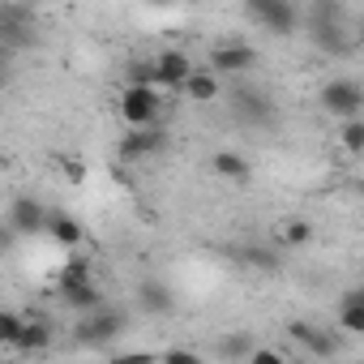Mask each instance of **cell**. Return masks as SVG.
<instances>
[{"label": "cell", "mask_w": 364, "mask_h": 364, "mask_svg": "<svg viewBox=\"0 0 364 364\" xmlns=\"http://www.w3.org/2000/svg\"><path fill=\"white\" fill-rule=\"evenodd\" d=\"M120 116H124V124H154L159 120V86L129 82L120 90Z\"/></svg>", "instance_id": "5b68a950"}, {"label": "cell", "mask_w": 364, "mask_h": 364, "mask_svg": "<svg viewBox=\"0 0 364 364\" xmlns=\"http://www.w3.org/2000/svg\"><path fill=\"white\" fill-rule=\"evenodd\" d=\"M245 266H253V270H262V274H274L283 262H279V253L274 249H266V245H240V253H236Z\"/></svg>", "instance_id": "ffe728a7"}, {"label": "cell", "mask_w": 364, "mask_h": 364, "mask_svg": "<svg viewBox=\"0 0 364 364\" xmlns=\"http://www.w3.org/2000/svg\"><path fill=\"white\" fill-rule=\"evenodd\" d=\"M120 334H124V313H120V309H107V304L90 309V313L77 321V343H86V347H107V343L120 338Z\"/></svg>", "instance_id": "3957f363"}, {"label": "cell", "mask_w": 364, "mask_h": 364, "mask_svg": "<svg viewBox=\"0 0 364 364\" xmlns=\"http://www.w3.org/2000/svg\"><path fill=\"white\" fill-rule=\"evenodd\" d=\"M321 107H326L334 120H351V116H360V107H364V86H360L355 77H330V82L321 86Z\"/></svg>", "instance_id": "277c9868"}, {"label": "cell", "mask_w": 364, "mask_h": 364, "mask_svg": "<svg viewBox=\"0 0 364 364\" xmlns=\"http://www.w3.org/2000/svg\"><path fill=\"white\" fill-rule=\"evenodd\" d=\"M245 22H253L266 35H296L304 18L296 0H245Z\"/></svg>", "instance_id": "7a4b0ae2"}, {"label": "cell", "mask_w": 364, "mask_h": 364, "mask_svg": "<svg viewBox=\"0 0 364 364\" xmlns=\"http://www.w3.org/2000/svg\"><path fill=\"white\" fill-rule=\"evenodd\" d=\"M210 167H215V176L232 180V185H245V180L253 176V167H249V159H245L240 150H219V154H210Z\"/></svg>", "instance_id": "9a60e30c"}, {"label": "cell", "mask_w": 364, "mask_h": 364, "mask_svg": "<svg viewBox=\"0 0 364 364\" xmlns=\"http://www.w3.org/2000/svg\"><path fill=\"white\" fill-rule=\"evenodd\" d=\"M249 364H279V351H266V347H253Z\"/></svg>", "instance_id": "484cf974"}, {"label": "cell", "mask_w": 364, "mask_h": 364, "mask_svg": "<svg viewBox=\"0 0 364 364\" xmlns=\"http://www.w3.org/2000/svg\"><path fill=\"white\" fill-rule=\"evenodd\" d=\"M60 296H65L69 309H82V313L103 304V291H99L95 274H60Z\"/></svg>", "instance_id": "8fae6325"}, {"label": "cell", "mask_w": 364, "mask_h": 364, "mask_svg": "<svg viewBox=\"0 0 364 364\" xmlns=\"http://www.w3.org/2000/svg\"><path fill=\"white\" fill-rule=\"evenodd\" d=\"M48 210L35 202V198H18L14 206H9V232L14 236H35V232H48Z\"/></svg>", "instance_id": "7c38bea8"}, {"label": "cell", "mask_w": 364, "mask_h": 364, "mask_svg": "<svg viewBox=\"0 0 364 364\" xmlns=\"http://www.w3.org/2000/svg\"><path fill=\"white\" fill-rule=\"evenodd\" d=\"M279 240H283L287 249H304V245L313 240V223H309V219H283V223H279Z\"/></svg>", "instance_id": "44dd1931"}, {"label": "cell", "mask_w": 364, "mask_h": 364, "mask_svg": "<svg viewBox=\"0 0 364 364\" xmlns=\"http://www.w3.org/2000/svg\"><path fill=\"white\" fill-rule=\"evenodd\" d=\"M22 330H26V317H22V313H14V309L0 313V343H5V347H18Z\"/></svg>", "instance_id": "603a6c76"}, {"label": "cell", "mask_w": 364, "mask_h": 364, "mask_svg": "<svg viewBox=\"0 0 364 364\" xmlns=\"http://www.w3.org/2000/svg\"><path fill=\"white\" fill-rule=\"evenodd\" d=\"M232 112L240 124H253V129H266L274 120V103L266 99V90L257 86H236L232 90Z\"/></svg>", "instance_id": "52a82bcc"}, {"label": "cell", "mask_w": 364, "mask_h": 364, "mask_svg": "<svg viewBox=\"0 0 364 364\" xmlns=\"http://www.w3.org/2000/svg\"><path fill=\"white\" fill-rule=\"evenodd\" d=\"M338 141L347 154H364V120L351 116V120H338Z\"/></svg>", "instance_id": "7402d4cb"}, {"label": "cell", "mask_w": 364, "mask_h": 364, "mask_svg": "<svg viewBox=\"0 0 364 364\" xmlns=\"http://www.w3.org/2000/svg\"><path fill=\"white\" fill-rule=\"evenodd\" d=\"M60 176L69 180V185H82V180H86V163L82 159H60Z\"/></svg>", "instance_id": "d4e9b609"}, {"label": "cell", "mask_w": 364, "mask_h": 364, "mask_svg": "<svg viewBox=\"0 0 364 364\" xmlns=\"http://www.w3.org/2000/svg\"><path fill=\"white\" fill-rule=\"evenodd\" d=\"M253 65H257V52L253 48H245V43H219L215 52H210V69L223 77H245V73H253Z\"/></svg>", "instance_id": "30bf717a"}, {"label": "cell", "mask_w": 364, "mask_h": 364, "mask_svg": "<svg viewBox=\"0 0 364 364\" xmlns=\"http://www.w3.org/2000/svg\"><path fill=\"white\" fill-rule=\"evenodd\" d=\"M141 5H154V9H167V5H176V0H141Z\"/></svg>", "instance_id": "4316f807"}, {"label": "cell", "mask_w": 364, "mask_h": 364, "mask_svg": "<svg viewBox=\"0 0 364 364\" xmlns=\"http://www.w3.org/2000/svg\"><path fill=\"white\" fill-rule=\"evenodd\" d=\"M137 309L150 313V317H167V313L176 309V296H171L167 283H159V279H141V283H137Z\"/></svg>", "instance_id": "5bb4252c"}, {"label": "cell", "mask_w": 364, "mask_h": 364, "mask_svg": "<svg viewBox=\"0 0 364 364\" xmlns=\"http://www.w3.org/2000/svg\"><path fill=\"white\" fill-rule=\"evenodd\" d=\"M309 39L330 52V56H343L347 52V31H343V0H313L309 9Z\"/></svg>", "instance_id": "6da1fadb"}, {"label": "cell", "mask_w": 364, "mask_h": 364, "mask_svg": "<svg viewBox=\"0 0 364 364\" xmlns=\"http://www.w3.org/2000/svg\"><path fill=\"white\" fill-rule=\"evenodd\" d=\"M219 355H228V360H249L253 355V338L240 330V334H228V338H219Z\"/></svg>", "instance_id": "cb8c5ba5"}, {"label": "cell", "mask_w": 364, "mask_h": 364, "mask_svg": "<svg viewBox=\"0 0 364 364\" xmlns=\"http://www.w3.org/2000/svg\"><path fill=\"white\" fill-rule=\"evenodd\" d=\"M189 73H193L189 52L167 48V52H159V56H154V86H159V90H185Z\"/></svg>", "instance_id": "9c48e42d"}, {"label": "cell", "mask_w": 364, "mask_h": 364, "mask_svg": "<svg viewBox=\"0 0 364 364\" xmlns=\"http://www.w3.org/2000/svg\"><path fill=\"white\" fill-rule=\"evenodd\" d=\"M48 236L60 245V249H77L82 245V223L73 215H52L48 219Z\"/></svg>", "instance_id": "d6986e66"}, {"label": "cell", "mask_w": 364, "mask_h": 364, "mask_svg": "<svg viewBox=\"0 0 364 364\" xmlns=\"http://www.w3.org/2000/svg\"><path fill=\"white\" fill-rule=\"evenodd\" d=\"M167 150V133L159 124H129V133L120 137V159L124 163H137V159H150V154H163Z\"/></svg>", "instance_id": "ba28073f"}, {"label": "cell", "mask_w": 364, "mask_h": 364, "mask_svg": "<svg viewBox=\"0 0 364 364\" xmlns=\"http://www.w3.org/2000/svg\"><path fill=\"white\" fill-rule=\"evenodd\" d=\"M219 90H223V86H219V73H215V69H193L180 95H189L193 103H210V99H219Z\"/></svg>", "instance_id": "e0dca14e"}, {"label": "cell", "mask_w": 364, "mask_h": 364, "mask_svg": "<svg viewBox=\"0 0 364 364\" xmlns=\"http://www.w3.org/2000/svg\"><path fill=\"white\" fill-rule=\"evenodd\" d=\"M287 338H291L304 355H317V360H330V355L343 351V338L330 334V330H321V326H313V321H291V326H287Z\"/></svg>", "instance_id": "8992f818"}, {"label": "cell", "mask_w": 364, "mask_h": 364, "mask_svg": "<svg viewBox=\"0 0 364 364\" xmlns=\"http://www.w3.org/2000/svg\"><path fill=\"white\" fill-rule=\"evenodd\" d=\"M338 330L364 334V287H351V291L338 300Z\"/></svg>", "instance_id": "2e32d148"}, {"label": "cell", "mask_w": 364, "mask_h": 364, "mask_svg": "<svg viewBox=\"0 0 364 364\" xmlns=\"http://www.w3.org/2000/svg\"><path fill=\"white\" fill-rule=\"evenodd\" d=\"M52 347V321L48 317H26V330L18 338V351H48Z\"/></svg>", "instance_id": "ac0fdd59"}, {"label": "cell", "mask_w": 364, "mask_h": 364, "mask_svg": "<svg viewBox=\"0 0 364 364\" xmlns=\"http://www.w3.org/2000/svg\"><path fill=\"white\" fill-rule=\"evenodd\" d=\"M0 35H5V48H26L35 43V18L22 9V5H5V14H0Z\"/></svg>", "instance_id": "4fadbf2b"}]
</instances>
